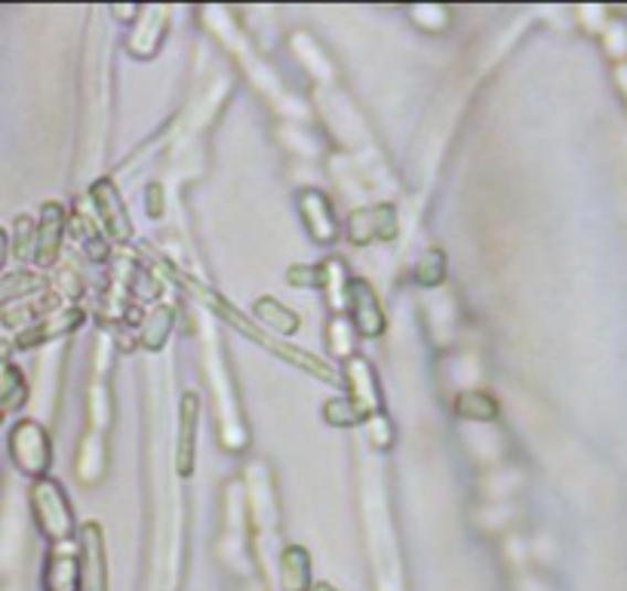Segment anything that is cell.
<instances>
[{
    "label": "cell",
    "mask_w": 627,
    "mask_h": 591,
    "mask_svg": "<svg viewBox=\"0 0 627 591\" xmlns=\"http://www.w3.org/2000/svg\"><path fill=\"white\" fill-rule=\"evenodd\" d=\"M188 287L198 293V299H203V303L213 308L215 315L222 320H229L234 330H241L246 339H253L256 346H262L265 351H272V355H277L280 361H289L293 367H299V370H305V373L317 376V379H323V382H339V373H332L327 363L320 361V358H314V355H308V351H301V348H293V346H284L277 336H272L268 330H258L256 320H249L243 312H237L234 305L225 303L219 293H213V289L200 287V284H188Z\"/></svg>",
    "instance_id": "1"
},
{
    "label": "cell",
    "mask_w": 627,
    "mask_h": 591,
    "mask_svg": "<svg viewBox=\"0 0 627 591\" xmlns=\"http://www.w3.org/2000/svg\"><path fill=\"white\" fill-rule=\"evenodd\" d=\"M31 515H34V524L53 546H62L68 542L74 534V511L68 496L62 490V484L53 481V477H41L34 481L29 490Z\"/></svg>",
    "instance_id": "2"
},
{
    "label": "cell",
    "mask_w": 627,
    "mask_h": 591,
    "mask_svg": "<svg viewBox=\"0 0 627 591\" xmlns=\"http://www.w3.org/2000/svg\"><path fill=\"white\" fill-rule=\"evenodd\" d=\"M10 460L31 481H41V477L50 475L53 444H50V432L38 419H19L10 429Z\"/></svg>",
    "instance_id": "3"
},
{
    "label": "cell",
    "mask_w": 627,
    "mask_h": 591,
    "mask_svg": "<svg viewBox=\"0 0 627 591\" xmlns=\"http://www.w3.org/2000/svg\"><path fill=\"white\" fill-rule=\"evenodd\" d=\"M344 296H348V308H351V320H354V330L363 336V339H379L385 333V308L379 303L375 289L363 281V277H351L348 287H344Z\"/></svg>",
    "instance_id": "4"
},
{
    "label": "cell",
    "mask_w": 627,
    "mask_h": 591,
    "mask_svg": "<svg viewBox=\"0 0 627 591\" xmlns=\"http://www.w3.org/2000/svg\"><path fill=\"white\" fill-rule=\"evenodd\" d=\"M68 231V213L56 201H46L38 217V238H34V265L38 268H53L62 256V241Z\"/></svg>",
    "instance_id": "5"
},
{
    "label": "cell",
    "mask_w": 627,
    "mask_h": 591,
    "mask_svg": "<svg viewBox=\"0 0 627 591\" xmlns=\"http://www.w3.org/2000/svg\"><path fill=\"white\" fill-rule=\"evenodd\" d=\"M397 229V210L391 203H375V207H366V210H357L348 219V238L357 246L375 244V241H394Z\"/></svg>",
    "instance_id": "6"
},
{
    "label": "cell",
    "mask_w": 627,
    "mask_h": 591,
    "mask_svg": "<svg viewBox=\"0 0 627 591\" xmlns=\"http://www.w3.org/2000/svg\"><path fill=\"white\" fill-rule=\"evenodd\" d=\"M81 591H108V567H105V539L99 524L81 527Z\"/></svg>",
    "instance_id": "7"
},
{
    "label": "cell",
    "mask_w": 627,
    "mask_h": 591,
    "mask_svg": "<svg viewBox=\"0 0 627 591\" xmlns=\"http://www.w3.org/2000/svg\"><path fill=\"white\" fill-rule=\"evenodd\" d=\"M89 198H93V207H96V217H99L102 229L108 231L115 241H129L132 238V222H129L127 203L120 201L117 194V186L111 179H99L96 186L89 188Z\"/></svg>",
    "instance_id": "8"
},
{
    "label": "cell",
    "mask_w": 627,
    "mask_h": 591,
    "mask_svg": "<svg viewBox=\"0 0 627 591\" xmlns=\"http://www.w3.org/2000/svg\"><path fill=\"white\" fill-rule=\"evenodd\" d=\"M299 213L305 219V229L311 231L317 244L329 246L339 238V219H336V210H332V203L323 191H317V188L299 191Z\"/></svg>",
    "instance_id": "9"
},
{
    "label": "cell",
    "mask_w": 627,
    "mask_h": 591,
    "mask_svg": "<svg viewBox=\"0 0 627 591\" xmlns=\"http://www.w3.org/2000/svg\"><path fill=\"white\" fill-rule=\"evenodd\" d=\"M198 413L200 398L188 391L179 404V441H176V472L191 477L194 472V450H198Z\"/></svg>",
    "instance_id": "10"
},
{
    "label": "cell",
    "mask_w": 627,
    "mask_h": 591,
    "mask_svg": "<svg viewBox=\"0 0 627 591\" xmlns=\"http://www.w3.org/2000/svg\"><path fill=\"white\" fill-rule=\"evenodd\" d=\"M81 320H84V315H81L77 308H72V312H59V315H46V318L38 320L34 327H29V330H19L15 348L29 351V348L43 346V342H50V339H59V336H65V333L77 330Z\"/></svg>",
    "instance_id": "11"
},
{
    "label": "cell",
    "mask_w": 627,
    "mask_h": 591,
    "mask_svg": "<svg viewBox=\"0 0 627 591\" xmlns=\"http://www.w3.org/2000/svg\"><path fill=\"white\" fill-rule=\"evenodd\" d=\"M46 289V277L38 272H3L0 274V312L10 308V305H19L31 299V296H41Z\"/></svg>",
    "instance_id": "12"
},
{
    "label": "cell",
    "mask_w": 627,
    "mask_h": 591,
    "mask_svg": "<svg viewBox=\"0 0 627 591\" xmlns=\"http://www.w3.org/2000/svg\"><path fill=\"white\" fill-rule=\"evenodd\" d=\"M29 401V382L22 370L10 361V351L0 348V413H15L19 407Z\"/></svg>",
    "instance_id": "13"
},
{
    "label": "cell",
    "mask_w": 627,
    "mask_h": 591,
    "mask_svg": "<svg viewBox=\"0 0 627 591\" xmlns=\"http://www.w3.org/2000/svg\"><path fill=\"white\" fill-rule=\"evenodd\" d=\"M280 582H284V591H311V555H308V548H284Z\"/></svg>",
    "instance_id": "14"
},
{
    "label": "cell",
    "mask_w": 627,
    "mask_h": 591,
    "mask_svg": "<svg viewBox=\"0 0 627 591\" xmlns=\"http://www.w3.org/2000/svg\"><path fill=\"white\" fill-rule=\"evenodd\" d=\"M46 591H81V561L68 551H53L43 573Z\"/></svg>",
    "instance_id": "15"
},
{
    "label": "cell",
    "mask_w": 627,
    "mask_h": 591,
    "mask_svg": "<svg viewBox=\"0 0 627 591\" xmlns=\"http://www.w3.org/2000/svg\"><path fill=\"white\" fill-rule=\"evenodd\" d=\"M253 312H256L258 324L265 327V330H274L280 333V336H293V333L299 330V315L296 312H289L286 305H280L277 299H258L256 305H253Z\"/></svg>",
    "instance_id": "16"
},
{
    "label": "cell",
    "mask_w": 627,
    "mask_h": 591,
    "mask_svg": "<svg viewBox=\"0 0 627 591\" xmlns=\"http://www.w3.org/2000/svg\"><path fill=\"white\" fill-rule=\"evenodd\" d=\"M456 413L470 422H492L499 419V401L489 398L486 391H465L456 398Z\"/></svg>",
    "instance_id": "17"
},
{
    "label": "cell",
    "mask_w": 627,
    "mask_h": 591,
    "mask_svg": "<svg viewBox=\"0 0 627 591\" xmlns=\"http://www.w3.org/2000/svg\"><path fill=\"white\" fill-rule=\"evenodd\" d=\"M415 281L422 287H440L446 281V256L443 250H425L415 262Z\"/></svg>",
    "instance_id": "18"
},
{
    "label": "cell",
    "mask_w": 627,
    "mask_h": 591,
    "mask_svg": "<svg viewBox=\"0 0 627 591\" xmlns=\"http://www.w3.org/2000/svg\"><path fill=\"white\" fill-rule=\"evenodd\" d=\"M323 419L329 425H357V422H366L363 407L357 404L354 398H332L323 404Z\"/></svg>",
    "instance_id": "19"
},
{
    "label": "cell",
    "mask_w": 627,
    "mask_h": 591,
    "mask_svg": "<svg viewBox=\"0 0 627 591\" xmlns=\"http://www.w3.org/2000/svg\"><path fill=\"white\" fill-rule=\"evenodd\" d=\"M34 238H38V222L31 217H15L13 241H10L15 260H34Z\"/></svg>",
    "instance_id": "20"
},
{
    "label": "cell",
    "mask_w": 627,
    "mask_h": 591,
    "mask_svg": "<svg viewBox=\"0 0 627 591\" xmlns=\"http://www.w3.org/2000/svg\"><path fill=\"white\" fill-rule=\"evenodd\" d=\"M170 327H172L170 308H157L155 315H151V318H148L142 324V342H145V348H151V351H157V348L167 342V336H170Z\"/></svg>",
    "instance_id": "21"
},
{
    "label": "cell",
    "mask_w": 627,
    "mask_h": 591,
    "mask_svg": "<svg viewBox=\"0 0 627 591\" xmlns=\"http://www.w3.org/2000/svg\"><path fill=\"white\" fill-rule=\"evenodd\" d=\"M286 281L293 287H320L327 281V272H323V265H314V268L311 265H299V268H289Z\"/></svg>",
    "instance_id": "22"
},
{
    "label": "cell",
    "mask_w": 627,
    "mask_h": 591,
    "mask_svg": "<svg viewBox=\"0 0 627 591\" xmlns=\"http://www.w3.org/2000/svg\"><path fill=\"white\" fill-rule=\"evenodd\" d=\"M10 253H13V246H10V238H7V231L0 229V274L7 268V260H10Z\"/></svg>",
    "instance_id": "23"
},
{
    "label": "cell",
    "mask_w": 627,
    "mask_h": 591,
    "mask_svg": "<svg viewBox=\"0 0 627 591\" xmlns=\"http://www.w3.org/2000/svg\"><path fill=\"white\" fill-rule=\"evenodd\" d=\"M311 591H336V589H332V585H327V582H320V585H314Z\"/></svg>",
    "instance_id": "24"
},
{
    "label": "cell",
    "mask_w": 627,
    "mask_h": 591,
    "mask_svg": "<svg viewBox=\"0 0 627 591\" xmlns=\"http://www.w3.org/2000/svg\"><path fill=\"white\" fill-rule=\"evenodd\" d=\"M0 419H3V413H0Z\"/></svg>",
    "instance_id": "25"
}]
</instances>
